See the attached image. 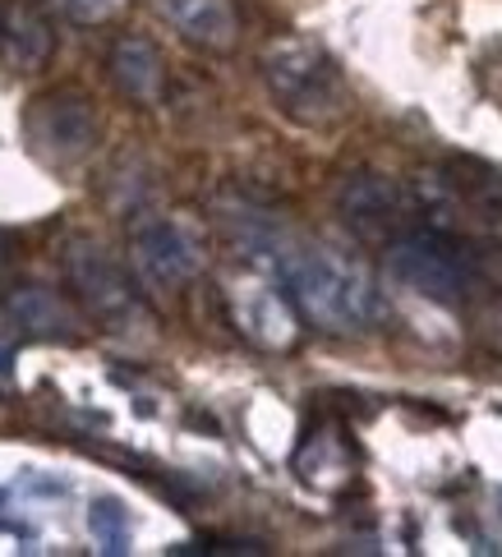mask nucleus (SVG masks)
I'll list each match as a JSON object with an SVG mask.
<instances>
[{
    "mask_svg": "<svg viewBox=\"0 0 502 557\" xmlns=\"http://www.w3.org/2000/svg\"><path fill=\"white\" fill-rule=\"evenodd\" d=\"M415 208L419 222L461 231L470 240H489L502 249V171L485 162H452L443 171L419 175Z\"/></svg>",
    "mask_w": 502,
    "mask_h": 557,
    "instance_id": "nucleus-4",
    "label": "nucleus"
},
{
    "mask_svg": "<svg viewBox=\"0 0 502 557\" xmlns=\"http://www.w3.org/2000/svg\"><path fill=\"white\" fill-rule=\"evenodd\" d=\"M295 470L318 488H336L351 474V456L336 433H309V443L295 451Z\"/></svg>",
    "mask_w": 502,
    "mask_h": 557,
    "instance_id": "nucleus-14",
    "label": "nucleus"
},
{
    "mask_svg": "<svg viewBox=\"0 0 502 557\" xmlns=\"http://www.w3.org/2000/svg\"><path fill=\"white\" fill-rule=\"evenodd\" d=\"M107 70H111V84L130 97L138 107H157L167 92V61L148 37L125 33L107 55Z\"/></svg>",
    "mask_w": 502,
    "mask_h": 557,
    "instance_id": "nucleus-12",
    "label": "nucleus"
},
{
    "mask_svg": "<svg viewBox=\"0 0 502 557\" xmlns=\"http://www.w3.org/2000/svg\"><path fill=\"white\" fill-rule=\"evenodd\" d=\"M0 268H5V240H0Z\"/></svg>",
    "mask_w": 502,
    "mask_h": 557,
    "instance_id": "nucleus-17",
    "label": "nucleus"
},
{
    "mask_svg": "<svg viewBox=\"0 0 502 557\" xmlns=\"http://www.w3.org/2000/svg\"><path fill=\"white\" fill-rule=\"evenodd\" d=\"M204 263H208L204 235H198L185 216L148 212L130 226V272H134L138 290L175 295L204 276Z\"/></svg>",
    "mask_w": 502,
    "mask_h": 557,
    "instance_id": "nucleus-6",
    "label": "nucleus"
},
{
    "mask_svg": "<svg viewBox=\"0 0 502 557\" xmlns=\"http://www.w3.org/2000/svg\"><path fill=\"white\" fill-rule=\"evenodd\" d=\"M24 134L37 162L47 166H78L88 162L102 125H97V107L88 92L78 88H51L42 97H33V107L24 115Z\"/></svg>",
    "mask_w": 502,
    "mask_h": 557,
    "instance_id": "nucleus-7",
    "label": "nucleus"
},
{
    "mask_svg": "<svg viewBox=\"0 0 502 557\" xmlns=\"http://www.w3.org/2000/svg\"><path fill=\"white\" fill-rule=\"evenodd\" d=\"M65 282L74 290V300L84 305V313L102 332L138 336L144 327H152L148 305H144V295H138V282L102 240H93V235H74L65 245Z\"/></svg>",
    "mask_w": 502,
    "mask_h": 557,
    "instance_id": "nucleus-5",
    "label": "nucleus"
},
{
    "mask_svg": "<svg viewBox=\"0 0 502 557\" xmlns=\"http://www.w3.org/2000/svg\"><path fill=\"white\" fill-rule=\"evenodd\" d=\"M5 323L19 336H42V342H74L78 313L47 286H19L5 300Z\"/></svg>",
    "mask_w": 502,
    "mask_h": 557,
    "instance_id": "nucleus-13",
    "label": "nucleus"
},
{
    "mask_svg": "<svg viewBox=\"0 0 502 557\" xmlns=\"http://www.w3.org/2000/svg\"><path fill=\"white\" fill-rule=\"evenodd\" d=\"M336 212L365 245H388L419 222L415 194L383 171H351L336 185Z\"/></svg>",
    "mask_w": 502,
    "mask_h": 557,
    "instance_id": "nucleus-9",
    "label": "nucleus"
},
{
    "mask_svg": "<svg viewBox=\"0 0 502 557\" xmlns=\"http://www.w3.org/2000/svg\"><path fill=\"white\" fill-rule=\"evenodd\" d=\"M226 313H231V327L245 336L249 346L281 355L299 342V313L291 305V295L281 290L277 276L268 272H240L226 282L222 290Z\"/></svg>",
    "mask_w": 502,
    "mask_h": 557,
    "instance_id": "nucleus-8",
    "label": "nucleus"
},
{
    "mask_svg": "<svg viewBox=\"0 0 502 557\" xmlns=\"http://www.w3.org/2000/svg\"><path fill=\"white\" fill-rule=\"evenodd\" d=\"M152 10L198 51H231L240 42V14L231 0H152Z\"/></svg>",
    "mask_w": 502,
    "mask_h": 557,
    "instance_id": "nucleus-11",
    "label": "nucleus"
},
{
    "mask_svg": "<svg viewBox=\"0 0 502 557\" xmlns=\"http://www.w3.org/2000/svg\"><path fill=\"white\" fill-rule=\"evenodd\" d=\"M88 534H93V544L102 553H130L134 525H130L125 503H115V497H97V503L88 507Z\"/></svg>",
    "mask_w": 502,
    "mask_h": 557,
    "instance_id": "nucleus-15",
    "label": "nucleus"
},
{
    "mask_svg": "<svg viewBox=\"0 0 502 557\" xmlns=\"http://www.w3.org/2000/svg\"><path fill=\"white\" fill-rule=\"evenodd\" d=\"M383 268L396 286L425 295L429 305L466 309L489 295V263L470 235L415 222L383 245Z\"/></svg>",
    "mask_w": 502,
    "mask_h": 557,
    "instance_id": "nucleus-2",
    "label": "nucleus"
},
{
    "mask_svg": "<svg viewBox=\"0 0 502 557\" xmlns=\"http://www.w3.org/2000/svg\"><path fill=\"white\" fill-rule=\"evenodd\" d=\"M258 70H264L272 102L295 125L328 129L351 111V88L341 78L336 61L323 47L305 42V37H277V42H268L264 55H258Z\"/></svg>",
    "mask_w": 502,
    "mask_h": 557,
    "instance_id": "nucleus-3",
    "label": "nucleus"
},
{
    "mask_svg": "<svg viewBox=\"0 0 502 557\" xmlns=\"http://www.w3.org/2000/svg\"><path fill=\"white\" fill-rule=\"evenodd\" d=\"M268 268L281 282V290L291 295L295 313L305 318V323H314L318 332L359 336L388 318V300H383L378 276L346 249H332L318 240H295L291 235Z\"/></svg>",
    "mask_w": 502,
    "mask_h": 557,
    "instance_id": "nucleus-1",
    "label": "nucleus"
},
{
    "mask_svg": "<svg viewBox=\"0 0 502 557\" xmlns=\"http://www.w3.org/2000/svg\"><path fill=\"white\" fill-rule=\"evenodd\" d=\"M56 55L51 18L33 5V0H0V61L14 74L47 70Z\"/></svg>",
    "mask_w": 502,
    "mask_h": 557,
    "instance_id": "nucleus-10",
    "label": "nucleus"
},
{
    "mask_svg": "<svg viewBox=\"0 0 502 557\" xmlns=\"http://www.w3.org/2000/svg\"><path fill=\"white\" fill-rule=\"evenodd\" d=\"M47 5L65 14L70 24L102 28V24H115V18L130 10V0H47Z\"/></svg>",
    "mask_w": 502,
    "mask_h": 557,
    "instance_id": "nucleus-16",
    "label": "nucleus"
}]
</instances>
